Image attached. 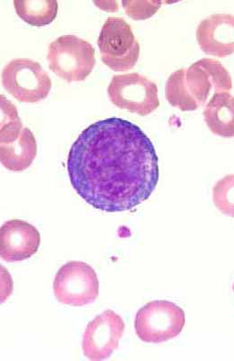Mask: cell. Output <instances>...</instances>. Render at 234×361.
<instances>
[{
	"label": "cell",
	"instance_id": "1",
	"mask_svg": "<svg viewBox=\"0 0 234 361\" xmlns=\"http://www.w3.org/2000/svg\"><path fill=\"white\" fill-rule=\"evenodd\" d=\"M70 183L93 208L130 211L147 201L160 179L159 158L142 128L121 118L89 125L70 147Z\"/></svg>",
	"mask_w": 234,
	"mask_h": 361
},
{
	"label": "cell",
	"instance_id": "2",
	"mask_svg": "<svg viewBox=\"0 0 234 361\" xmlns=\"http://www.w3.org/2000/svg\"><path fill=\"white\" fill-rule=\"evenodd\" d=\"M47 60L50 70L65 82H82L96 66L95 49L76 35H62L50 44Z\"/></svg>",
	"mask_w": 234,
	"mask_h": 361
},
{
	"label": "cell",
	"instance_id": "3",
	"mask_svg": "<svg viewBox=\"0 0 234 361\" xmlns=\"http://www.w3.org/2000/svg\"><path fill=\"white\" fill-rule=\"evenodd\" d=\"M102 62L115 72H127L136 66L140 44L133 28L122 18L109 17L98 40Z\"/></svg>",
	"mask_w": 234,
	"mask_h": 361
},
{
	"label": "cell",
	"instance_id": "4",
	"mask_svg": "<svg viewBox=\"0 0 234 361\" xmlns=\"http://www.w3.org/2000/svg\"><path fill=\"white\" fill-rule=\"evenodd\" d=\"M1 82L9 94L25 103L43 101L53 87L46 71L28 58H15L6 63L1 72Z\"/></svg>",
	"mask_w": 234,
	"mask_h": 361
},
{
	"label": "cell",
	"instance_id": "5",
	"mask_svg": "<svg viewBox=\"0 0 234 361\" xmlns=\"http://www.w3.org/2000/svg\"><path fill=\"white\" fill-rule=\"evenodd\" d=\"M186 324L183 309L174 302L157 300L138 311L134 328L137 336L147 343H162L182 333Z\"/></svg>",
	"mask_w": 234,
	"mask_h": 361
},
{
	"label": "cell",
	"instance_id": "6",
	"mask_svg": "<svg viewBox=\"0 0 234 361\" xmlns=\"http://www.w3.org/2000/svg\"><path fill=\"white\" fill-rule=\"evenodd\" d=\"M110 102L121 109L145 117L160 107L158 86L137 73L118 74L108 88Z\"/></svg>",
	"mask_w": 234,
	"mask_h": 361
},
{
	"label": "cell",
	"instance_id": "7",
	"mask_svg": "<svg viewBox=\"0 0 234 361\" xmlns=\"http://www.w3.org/2000/svg\"><path fill=\"white\" fill-rule=\"evenodd\" d=\"M53 293L60 304L70 306L91 304L99 295L97 273L89 264L70 261L58 270Z\"/></svg>",
	"mask_w": 234,
	"mask_h": 361
},
{
	"label": "cell",
	"instance_id": "8",
	"mask_svg": "<svg viewBox=\"0 0 234 361\" xmlns=\"http://www.w3.org/2000/svg\"><path fill=\"white\" fill-rule=\"evenodd\" d=\"M183 87L191 101L198 107L206 105L212 90L214 93L230 92L232 77L222 63L204 58L188 68L178 70Z\"/></svg>",
	"mask_w": 234,
	"mask_h": 361
},
{
	"label": "cell",
	"instance_id": "9",
	"mask_svg": "<svg viewBox=\"0 0 234 361\" xmlns=\"http://www.w3.org/2000/svg\"><path fill=\"white\" fill-rule=\"evenodd\" d=\"M126 324L120 315L107 310L86 326L82 340L84 355L91 360L108 359L119 346Z\"/></svg>",
	"mask_w": 234,
	"mask_h": 361
},
{
	"label": "cell",
	"instance_id": "10",
	"mask_svg": "<svg viewBox=\"0 0 234 361\" xmlns=\"http://www.w3.org/2000/svg\"><path fill=\"white\" fill-rule=\"evenodd\" d=\"M40 244V232L27 221H6L0 230V256L6 262L30 259L37 253Z\"/></svg>",
	"mask_w": 234,
	"mask_h": 361
},
{
	"label": "cell",
	"instance_id": "11",
	"mask_svg": "<svg viewBox=\"0 0 234 361\" xmlns=\"http://www.w3.org/2000/svg\"><path fill=\"white\" fill-rule=\"evenodd\" d=\"M234 18L230 14H214L197 25V41L208 56L224 58L234 51Z\"/></svg>",
	"mask_w": 234,
	"mask_h": 361
},
{
	"label": "cell",
	"instance_id": "12",
	"mask_svg": "<svg viewBox=\"0 0 234 361\" xmlns=\"http://www.w3.org/2000/svg\"><path fill=\"white\" fill-rule=\"evenodd\" d=\"M37 154V142L33 132L24 128L19 137L9 143L0 144V159L5 169L13 172L27 170Z\"/></svg>",
	"mask_w": 234,
	"mask_h": 361
},
{
	"label": "cell",
	"instance_id": "13",
	"mask_svg": "<svg viewBox=\"0 0 234 361\" xmlns=\"http://www.w3.org/2000/svg\"><path fill=\"white\" fill-rule=\"evenodd\" d=\"M204 118L212 133L223 137H233V96L228 92L214 93L204 108Z\"/></svg>",
	"mask_w": 234,
	"mask_h": 361
},
{
	"label": "cell",
	"instance_id": "14",
	"mask_svg": "<svg viewBox=\"0 0 234 361\" xmlns=\"http://www.w3.org/2000/svg\"><path fill=\"white\" fill-rule=\"evenodd\" d=\"M19 18L34 27H46L54 21L59 4L56 0H15Z\"/></svg>",
	"mask_w": 234,
	"mask_h": 361
},
{
	"label": "cell",
	"instance_id": "15",
	"mask_svg": "<svg viewBox=\"0 0 234 361\" xmlns=\"http://www.w3.org/2000/svg\"><path fill=\"white\" fill-rule=\"evenodd\" d=\"M1 105V128L0 144L9 143L17 140L24 130L23 123L18 116L17 107L4 95L0 96Z\"/></svg>",
	"mask_w": 234,
	"mask_h": 361
},
{
	"label": "cell",
	"instance_id": "16",
	"mask_svg": "<svg viewBox=\"0 0 234 361\" xmlns=\"http://www.w3.org/2000/svg\"><path fill=\"white\" fill-rule=\"evenodd\" d=\"M122 4L127 15L136 20H143L152 17L159 11L160 2L155 1H123Z\"/></svg>",
	"mask_w": 234,
	"mask_h": 361
}]
</instances>
